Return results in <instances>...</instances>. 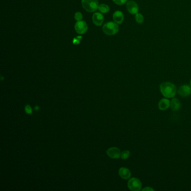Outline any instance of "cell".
Wrapping results in <instances>:
<instances>
[{"mask_svg": "<svg viewBox=\"0 0 191 191\" xmlns=\"http://www.w3.org/2000/svg\"><path fill=\"white\" fill-rule=\"evenodd\" d=\"M160 90L163 96L167 98L174 97L177 93L176 86L170 82H164L160 84Z\"/></svg>", "mask_w": 191, "mask_h": 191, "instance_id": "cell-1", "label": "cell"}, {"mask_svg": "<svg viewBox=\"0 0 191 191\" xmlns=\"http://www.w3.org/2000/svg\"><path fill=\"white\" fill-rule=\"evenodd\" d=\"M102 30L105 34L108 36H113L118 32L119 27L118 24L115 22L109 21L104 25Z\"/></svg>", "mask_w": 191, "mask_h": 191, "instance_id": "cell-2", "label": "cell"}, {"mask_svg": "<svg viewBox=\"0 0 191 191\" xmlns=\"http://www.w3.org/2000/svg\"><path fill=\"white\" fill-rule=\"evenodd\" d=\"M83 8L88 12H95L98 9L99 3L98 0H81Z\"/></svg>", "mask_w": 191, "mask_h": 191, "instance_id": "cell-3", "label": "cell"}, {"mask_svg": "<svg viewBox=\"0 0 191 191\" xmlns=\"http://www.w3.org/2000/svg\"><path fill=\"white\" fill-rule=\"evenodd\" d=\"M128 188L132 191H139L141 190L142 183L139 179L136 178H132L128 180L127 183Z\"/></svg>", "mask_w": 191, "mask_h": 191, "instance_id": "cell-4", "label": "cell"}, {"mask_svg": "<svg viewBox=\"0 0 191 191\" xmlns=\"http://www.w3.org/2000/svg\"><path fill=\"white\" fill-rule=\"evenodd\" d=\"M88 27L86 23L84 21H79L75 25L76 32L79 34H83L88 30Z\"/></svg>", "mask_w": 191, "mask_h": 191, "instance_id": "cell-5", "label": "cell"}, {"mask_svg": "<svg viewBox=\"0 0 191 191\" xmlns=\"http://www.w3.org/2000/svg\"><path fill=\"white\" fill-rule=\"evenodd\" d=\"M107 154L109 157L112 159H118L121 157V151L117 147H111L108 149Z\"/></svg>", "mask_w": 191, "mask_h": 191, "instance_id": "cell-6", "label": "cell"}, {"mask_svg": "<svg viewBox=\"0 0 191 191\" xmlns=\"http://www.w3.org/2000/svg\"><path fill=\"white\" fill-rule=\"evenodd\" d=\"M127 9L131 14L135 15L139 12V6L137 3L133 1H130L127 3Z\"/></svg>", "mask_w": 191, "mask_h": 191, "instance_id": "cell-7", "label": "cell"}, {"mask_svg": "<svg viewBox=\"0 0 191 191\" xmlns=\"http://www.w3.org/2000/svg\"><path fill=\"white\" fill-rule=\"evenodd\" d=\"M179 96L183 97H187L191 94V86L188 85H184L180 86L178 90Z\"/></svg>", "mask_w": 191, "mask_h": 191, "instance_id": "cell-8", "label": "cell"}, {"mask_svg": "<svg viewBox=\"0 0 191 191\" xmlns=\"http://www.w3.org/2000/svg\"><path fill=\"white\" fill-rule=\"evenodd\" d=\"M92 22L96 26L102 25L104 21V16L100 12H96L92 15Z\"/></svg>", "mask_w": 191, "mask_h": 191, "instance_id": "cell-9", "label": "cell"}, {"mask_svg": "<svg viewBox=\"0 0 191 191\" xmlns=\"http://www.w3.org/2000/svg\"><path fill=\"white\" fill-rule=\"evenodd\" d=\"M118 173L120 177L124 179H129L131 176V171L127 168H121Z\"/></svg>", "mask_w": 191, "mask_h": 191, "instance_id": "cell-10", "label": "cell"}, {"mask_svg": "<svg viewBox=\"0 0 191 191\" xmlns=\"http://www.w3.org/2000/svg\"><path fill=\"white\" fill-rule=\"evenodd\" d=\"M113 19L117 24H122L124 20V15L123 12L120 11H116L113 15Z\"/></svg>", "mask_w": 191, "mask_h": 191, "instance_id": "cell-11", "label": "cell"}, {"mask_svg": "<svg viewBox=\"0 0 191 191\" xmlns=\"http://www.w3.org/2000/svg\"><path fill=\"white\" fill-rule=\"evenodd\" d=\"M171 102L168 99H162L158 103V108L161 111H165L170 107Z\"/></svg>", "mask_w": 191, "mask_h": 191, "instance_id": "cell-12", "label": "cell"}, {"mask_svg": "<svg viewBox=\"0 0 191 191\" xmlns=\"http://www.w3.org/2000/svg\"><path fill=\"white\" fill-rule=\"evenodd\" d=\"M181 106V104L179 100L177 98H173L171 102L170 107L171 108V110L173 111H178Z\"/></svg>", "mask_w": 191, "mask_h": 191, "instance_id": "cell-13", "label": "cell"}, {"mask_svg": "<svg viewBox=\"0 0 191 191\" xmlns=\"http://www.w3.org/2000/svg\"><path fill=\"white\" fill-rule=\"evenodd\" d=\"M98 10H99L100 12L103 13V14H105V13H107L109 11L110 8L107 5L103 4L99 5Z\"/></svg>", "mask_w": 191, "mask_h": 191, "instance_id": "cell-14", "label": "cell"}, {"mask_svg": "<svg viewBox=\"0 0 191 191\" xmlns=\"http://www.w3.org/2000/svg\"><path fill=\"white\" fill-rule=\"evenodd\" d=\"M135 20L139 24H142L144 21L143 15L139 13L136 14L135 15Z\"/></svg>", "mask_w": 191, "mask_h": 191, "instance_id": "cell-15", "label": "cell"}, {"mask_svg": "<svg viewBox=\"0 0 191 191\" xmlns=\"http://www.w3.org/2000/svg\"><path fill=\"white\" fill-rule=\"evenodd\" d=\"M130 155V152L128 150H125L123 152H121V158L122 159H127Z\"/></svg>", "mask_w": 191, "mask_h": 191, "instance_id": "cell-16", "label": "cell"}, {"mask_svg": "<svg viewBox=\"0 0 191 191\" xmlns=\"http://www.w3.org/2000/svg\"><path fill=\"white\" fill-rule=\"evenodd\" d=\"M83 15L80 12H76L75 14V19L76 21H81L83 19Z\"/></svg>", "mask_w": 191, "mask_h": 191, "instance_id": "cell-17", "label": "cell"}, {"mask_svg": "<svg viewBox=\"0 0 191 191\" xmlns=\"http://www.w3.org/2000/svg\"><path fill=\"white\" fill-rule=\"evenodd\" d=\"M82 39V36H77L75 38H74L73 39V44H75V45H77V44H79L80 43V41Z\"/></svg>", "mask_w": 191, "mask_h": 191, "instance_id": "cell-18", "label": "cell"}, {"mask_svg": "<svg viewBox=\"0 0 191 191\" xmlns=\"http://www.w3.org/2000/svg\"><path fill=\"white\" fill-rule=\"evenodd\" d=\"M25 112L28 114H31L33 113V111H32V108L29 105H27L25 107Z\"/></svg>", "mask_w": 191, "mask_h": 191, "instance_id": "cell-19", "label": "cell"}, {"mask_svg": "<svg viewBox=\"0 0 191 191\" xmlns=\"http://www.w3.org/2000/svg\"><path fill=\"white\" fill-rule=\"evenodd\" d=\"M113 1L116 4L118 5H122L124 4L127 1V0H113Z\"/></svg>", "mask_w": 191, "mask_h": 191, "instance_id": "cell-20", "label": "cell"}, {"mask_svg": "<svg viewBox=\"0 0 191 191\" xmlns=\"http://www.w3.org/2000/svg\"><path fill=\"white\" fill-rule=\"evenodd\" d=\"M142 191H154V189H152V188H150V187H146V188H143V189H142Z\"/></svg>", "mask_w": 191, "mask_h": 191, "instance_id": "cell-21", "label": "cell"}, {"mask_svg": "<svg viewBox=\"0 0 191 191\" xmlns=\"http://www.w3.org/2000/svg\"><path fill=\"white\" fill-rule=\"evenodd\" d=\"M39 107L38 105H36V107H34V110H35V111H39Z\"/></svg>", "mask_w": 191, "mask_h": 191, "instance_id": "cell-22", "label": "cell"}, {"mask_svg": "<svg viewBox=\"0 0 191 191\" xmlns=\"http://www.w3.org/2000/svg\"><path fill=\"white\" fill-rule=\"evenodd\" d=\"M1 80H3V79H4V78H3V77H2V76H1Z\"/></svg>", "mask_w": 191, "mask_h": 191, "instance_id": "cell-23", "label": "cell"}, {"mask_svg": "<svg viewBox=\"0 0 191 191\" xmlns=\"http://www.w3.org/2000/svg\"><path fill=\"white\" fill-rule=\"evenodd\" d=\"M190 85H191V81H190Z\"/></svg>", "mask_w": 191, "mask_h": 191, "instance_id": "cell-24", "label": "cell"}]
</instances>
